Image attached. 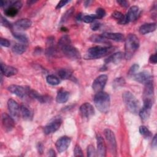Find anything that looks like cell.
<instances>
[{
	"instance_id": "5",
	"label": "cell",
	"mask_w": 157,
	"mask_h": 157,
	"mask_svg": "<svg viewBox=\"0 0 157 157\" xmlns=\"http://www.w3.org/2000/svg\"><path fill=\"white\" fill-rule=\"evenodd\" d=\"M122 98L127 109L132 113H137L139 110V102L132 93L128 91H124Z\"/></svg>"
},
{
	"instance_id": "31",
	"label": "cell",
	"mask_w": 157,
	"mask_h": 157,
	"mask_svg": "<svg viewBox=\"0 0 157 157\" xmlns=\"http://www.w3.org/2000/svg\"><path fill=\"white\" fill-rule=\"evenodd\" d=\"M58 75L61 79H71L72 78V72L66 69H61L59 70Z\"/></svg>"
},
{
	"instance_id": "6",
	"label": "cell",
	"mask_w": 157,
	"mask_h": 157,
	"mask_svg": "<svg viewBox=\"0 0 157 157\" xmlns=\"http://www.w3.org/2000/svg\"><path fill=\"white\" fill-rule=\"evenodd\" d=\"M104 136L108 142L109 147L111 153L113 155H116L117 154V142L115 139V136L112 131L109 129H105L104 131Z\"/></svg>"
},
{
	"instance_id": "10",
	"label": "cell",
	"mask_w": 157,
	"mask_h": 157,
	"mask_svg": "<svg viewBox=\"0 0 157 157\" xmlns=\"http://www.w3.org/2000/svg\"><path fill=\"white\" fill-rule=\"evenodd\" d=\"M61 120L59 118H55L50 123H48L44 128V132L45 134L48 135L56 131L60 127Z\"/></svg>"
},
{
	"instance_id": "8",
	"label": "cell",
	"mask_w": 157,
	"mask_h": 157,
	"mask_svg": "<svg viewBox=\"0 0 157 157\" xmlns=\"http://www.w3.org/2000/svg\"><path fill=\"white\" fill-rule=\"evenodd\" d=\"M22 7V2L20 1H12V3L4 9V14L8 17H13L18 13L19 9Z\"/></svg>"
},
{
	"instance_id": "36",
	"label": "cell",
	"mask_w": 157,
	"mask_h": 157,
	"mask_svg": "<svg viewBox=\"0 0 157 157\" xmlns=\"http://www.w3.org/2000/svg\"><path fill=\"white\" fill-rule=\"evenodd\" d=\"M90 40L93 42L96 43H106V39H105L102 34L100 35H93L90 37Z\"/></svg>"
},
{
	"instance_id": "21",
	"label": "cell",
	"mask_w": 157,
	"mask_h": 157,
	"mask_svg": "<svg viewBox=\"0 0 157 157\" xmlns=\"http://www.w3.org/2000/svg\"><path fill=\"white\" fill-rule=\"evenodd\" d=\"M1 73L6 77H11L17 74L18 70L12 66L1 63Z\"/></svg>"
},
{
	"instance_id": "52",
	"label": "cell",
	"mask_w": 157,
	"mask_h": 157,
	"mask_svg": "<svg viewBox=\"0 0 157 157\" xmlns=\"http://www.w3.org/2000/svg\"><path fill=\"white\" fill-rule=\"evenodd\" d=\"M82 18H83V16H82V13H79L77 15V16L76 17V20L77 21H80V20H82Z\"/></svg>"
},
{
	"instance_id": "38",
	"label": "cell",
	"mask_w": 157,
	"mask_h": 157,
	"mask_svg": "<svg viewBox=\"0 0 157 157\" xmlns=\"http://www.w3.org/2000/svg\"><path fill=\"white\" fill-rule=\"evenodd\" d=\"M96 19H97V17L95 14H90L83 16L82 21L86 23H92Z\"/></svg>"
},
{
	"instance_id": "19",
	"label": "cell",
	"mask_w": 157,
	"mask_h": 157,
	"mask_svg": "<svg viewBox=\"0 0 157 157\" xmlns=\"http://www.w3.org/2000/svg\"><path fill=\"white\" fill-rule=\"evenodd\" d=\"M32 25V21L31 20L28 18H23L17 20L13 25L17 30H26L28 29Z\"/></svg>"
},
{
	"instance_id": "26",
	"label": "cell",
	"mask_w": 157,
	"mask_h": 157,
	"mask_svg": "<svg viewBox=\"0 0 157 157\" xmlns=\"http://www.w3.org/2000/svg\"><path fill=\"white\" fill-rule=\"evenodd\" d=\"M139 9L136 6H133L129 8L127 14L126 15L128 22L134 21L137 18L139 14Z\"/></svg>"
},
{
	"instance_id": "3",
	"label": "cell",
	"mask_w": 157,
	"mask_h": 157,
	"mask_svg": "<svg viewBox=\"0 0 157 157\" xmlns=\"http://www.w3.org/2000/svg\"><path fill=\"white\" fill-rule=\"evenodd\" d=\"M94 103L96 107L102 113H107L110 108V96L105 92L101 91L94 95Z\"/></svg>"
},
{
	"instance_id": "37",
	"label": "cell",
	"mask_w": 157,
	"mask_h": 157,
	"mask_svg": "<svg viewBox=\"0 0 157 157\" xmlns=\"http://www.w3.org/2000/svg\"><path fill=\"white\" fill-rule=\"evenodd\" d=\"M124 84H125L124 79L122 77H119V78H116L113 80L112 86L115 89H117L123 86Z\"/></svg>"
},
{
	"instance_id": "11",
	"label": "cell",
	"mask_w": 157,
	"mask_h": 157,
	"mask_svg": "<svg viewBox=\"0 0 157 157\" xmlns=\"http://www.w3.org/2000/svg\"><path fill=\"white\" fill-rule=\"evenodd\" d=\"M71 139L67 136H63L59 138L55 144L56 148L59 153L66 151L71 144Z\"/></svg>"
},
{
	"instance_id": "18",
	"label": "cell",
	"mask_w": 157,
	"mask_h": 157,
	"mask_svg": "<svg viewBox=\"0 0 157 157\" xmlns=\"http://www.w3.org/2000/svg\"><path fill=\"white\" fill-rule=\"evenodd\" d=\"M133 78L136 82L143 84H145L148 82L153 80L151 75L147 71H143L135 74L133 75Z\"/></svg>"
},
{
	"instance_id": "1",
	"label": "cell",
	"mask_w": 157,
	"mask_h": 157,
	"mask_svg": "<svg viewBox=\"0 0 157 157\" xmlns=\"http://www.w3.org/2000/svg\"><path fill=\"white\" fill-rule=\"evenodd\" d=\"M58 46L62 53L68 58L72 59H80V53L72 45L71 40L69 36H63L58 40Z\"/></svg>"
},
{
	"instance_id": "35",
	"label": "cell",
	"mask_w": 157,
	"mask_h": 157,
	"mask_svg": "<svg viewBox=\"0 0 157 157\" xmlns=\"http://www.w3.org/2000/svg\"><path fill=\"white\" fill-rule=\"evenodd\" d=\"M46 80L48 84L52 85H57L60 83L59 79L53 75H48L46 78Z\"/></svg>"
},
{
	"instance_id": "47",
	"label": "cell",
	"mask_w": 157,
	"mask_h": 157,
	"mask_svg": "<svg viewBox=\"0 0 157 157\" xmlns=\"http://www.w3.org/2000/svg\"><path fill=\"white\" fill-rule=\"evenodd\" d=\"M117 3H118L121 7H128L129 6V2L127 1H117Z\"/></svg>"
},
{
	"instance_id": "4",
	"label": "cell",
	"mask_w": 157,
	"mask_h": 157,
	"mask_svg": "<svg viewBox=\"0 0 157 157\" xmlns=\"http://www.w3.org/2000/svg\"><path fill=\"white\" fill-rule=\"evenodd\" d=\"M114 48L113 47H101V46H95L90 48L85 55V58L86 59H94L102 58L103 56H107L109 54L113 52Z\"/></svg>"
},
{
	"instance_id": "13",
	"label": "cell",
	"mask_w": 157,
	"mask_h": 157,
	"mask_svg": "<svg viewBox=\"0 0 157 157\" xmlns=\"http://www.w3.org/2000/svg\"><path fill=\"white\" fill-rule=\"evenodd\" d=\"M2 123L4 129L6 132L11 131L15 126L13 119L6 113H3L2 115Z\"/></svg>"
},
{
	"instance_id": "24",
	"label": "cell",
	"mask_w": 157,
	"mask_h": 157,
	"mask_svg": "<svg viewBox=\"0 0 157 157\" xmlns=\"http://www.w3.org/2000/svg\"><path fill=\"white\" fill-rule=\"evenodd\" d=\"M145 88L144 91V99H152L153 98L154 88L153 80L148 82L145 84Z\"/></svg>"
},
{
	"instance_id": "9",
	"label": "cell",
	"mask_w": 157,
	"mask_h": 157,
	"mask_svg": "<svg viewBox=\"0 0 157 157\" xmlns=\"http://www.w3.org/2000/svg\"><path fill=\"white\" fill-rule=\"evenodd\" d=\"M107 78H108L107 75L105 74L100 75L96 77L92 84V88L93 90L96 93L102 91L106 84Z\"/></svg>"
},
{
	"instance_id": "33",
	"label": "cell",
	"mask_w": 157,
	"mask_h": 157,
	"mask_svg": "<svg viewBox=\"0 0 157 157\" xmlns=\"http://www.w3.org/2000/svg\"><path fill=\"white\" fill-rule=\"evenodd\" d=\"M74 12V7H71L69 9H68L64 14L62 16L61 18V21H60V23H65L66 21H67L72 16V15L73 14Z\"/></svg>"
},
{
	"instance_id": "46",
	"label": "cell",
	"mask_w": 157,
	"mask_h": 157,
	"mask_svg": "<svg viewBox=\"0 0 157 157\" xmlns=\"http://www.w3.org/2000/svg\"><path fill=\"white\" fill-rule=\"evenodd\" d=\"M69 1H65V0H63V1H60L58 4L56 6V9H61V7H63V6H64L67 3H68Z\"/></svg>"
},
{
	"instance_id": "28",
	"label": "cell",
	"mask_w": 157,
	"mask_h": 157,
	"mask_svg": "<svg viewBox=\"0 0 157 157\" xmlns=\"http://www.w3.org/2000/svg\"><path fill=\"white\" fill-rule=\"evenodd\" d=\"M112 16L113 18L118 20V23H120L121 25H126V24L129 23L127 18H126V15H124L120 12L115 11L114 12L112 13Z\"/></svg>"
},
{
	"instance_id": "41",
	"label": "cell",
	"mask_w": 157,
	"mask_h": 157,
	"mask_svg": "<svg viewBox=\"0 0 157 157\" xmlns=\"http://www.w3.org/2000/svg\"><path fill=\"white\" fill-rule=\"evenodd\" d=\"M1 25L6 28H8L10 29H12L13 28V25L4 17H3L2 16H1Z\"/></svg>"
},
{
	"instance_id": "29",
	"label": "cell",
	"mask_w": 157,
	"mask_h": 157,
	"mask_svg": "<svg viewBox=\"0 0 157 157\" xmlns=\"http://www.w3.org/2000/svg\"><path fill=\"white\" fill-rule=\"evenodd\" d=\"M20 112L23 118L26 120H31L33 118V112L26 105H21L20 106Z\"/></svg>"
},
{
	"instance_id": "23",
	"label": "cell",
	"mask_w": 157,
	"mask_h": 157,
	"mask_svg": "<svg viewBox=\"0 0 157 157\" xmlns=\"http://www.w3.org/2000/svg\"><path fill=\"white\" fill-rule=\"evenodd\" d=\"M124 57V53L122 52H117L115 53L110 56H109L107 59H105V64L113 63V64H118Z\"/></svg>"
},
{
	"instance_id": "30",
	"label": "cell",
	"mask_w": 157,
	"mask_h": 157,
	"mask_svg": "<svg viewBox=\"0 0 157 157\" xmlns=\"http://www.w3.org/2000/svg\"><path fill=\"white\" fill-rule=\"evenodd\" d=\"M27 48V45L26 44H15L12 47V51L14 53L17 55H21L23 53Z\"/></svg>"
},
{
	"instance_id": "2",
	"label": "cell",
	"mask_w": 157,
	"mask_h": 157,
	"mask_svg": "<svg viewBox=\"0 0 157 157\" xmlns=\"http://www.w3.org/2000/svg\"><path fill=\"white\" fill-rule=\"evenodd\" d=\"M139 47V40L134 34H129L125 39L124 57L126 59H130Z\"/></svg>"
},
{
	"instance_id": "15",
	"label": "cell",
	"mask_w": 157,
	"mask_h": 157,
	"mask_svg": "<svg viewBox=\"0 0 157 157\" xmlns=\"http://www.w3.org/2000/svg\"><path fill=\"white\" fill-rule=\"evenodd\" d=\"M7 90L12 94H14L21 98H23L25 97L26 94H28V89L17 85H11L9 86Z\"/></svg>"
},
{
	"instance_id": "22",
	"label": "cell",
	"mask_w": 157,
	"mask_h": 157,
	"mask_svg": "<svg viewBox=\"0 0 157 157\" xmlns=\"http://www.w3.org/2000/svg\"><path fill=\"white\" fill-rule=\"evenodd\" d=\"M102 36L106 39L112 40L116 42H122L124 40V36L123 34L119 33H105Z\"/></svg>"
},
{
	"instance_id": "20",
	"label": "cell",
	"mask_w": 157,
	"mask_h": 157,
	"mask_svg": "<svg viewBox=\"0 0 157 157\" xmlns=\"http://www.w3.org/2000/svg\"><path fill=\"white\" fill-rule=\"evenodd\" d=\"M28 94L33 98L37 100L41 103H46L50 101L51 98L47 95H41L35 90H30L28 88Z\"/></svg>"
},
{
	"instance_id": "40",
	"label": "cell",
	"mask_w": 157,
	"mask_h": 157,
	"mask_svg": "<svg viewBox=\"0 0 157 157\" xmlns=\"http://www.w3.org/2000/svg\"><path fill=\"white\" fill-rule=\"evenodd\" d=\"M96 16L97 19H101L105 15V11L102 8H98L96 11Z\"/></svg>"
},
{
	"instance_id": "51",
	"label": "cell",
	"mask_w": 157,
	"mask_h": 157,
	"mask_svg": "<svg viewBox=\"0 0 157 157\" xmlns=\"http://www.w3.org/2000/svg\"><path fill=\"white\" fill-rule=\"evenodd\" d=\"M48 155L50 156H56L55 155V151L52 149H50L49 151H48Z\"/></svg>"
},
{
	"instance_id": "32",
	"label": "cell",
	"mask_w": 157,
	"mask_h": 157,
	"mask_svg": "<svg viewBox=\"0 0 157 157\" xmlns=\"http://www.w3.org/2000/svg\"><path fill=\"white\" fill-rule=\"evenodd\" d=\"M13 36L17 39L20 42L23 43V44H26L28 42V38L26 36V34L22 33H19V32H13L12 33Z\"/></svg>"
},
{
	"instance_id": "17",
	"label": "cell",
	"mask_w": 157,
	"mask_h": 157,
	"mask_svg": "<svg viewBox=\"0 0 157 157\" xmlns=\"http://www.w3.org/2000/svg\"><path fill=\"white\" fill-rule=\"evenodd\" d=\"M55 39L53 37H50L47 39V48L45 50L46 55L48 57L55 56L58 54L57 48L55 46Z\"/></svg>"
},
{
	"instance_id": "49",
	"label": "cell",
	"mask_w": 157,
	"mask_h": 157,
	"mask_svg": "<svg viewBox=\"0 0 157 157\" xmlns=\"http://www.w3.org/2000/svg\"><path fill=\"white\" fill-rule=\"evenodd\" d=\"M37 150L39 151V153L42 154L43 153V151H44V146H43V144L40 142L38 143L37 144Z\"/></svg>"
},
{
	"instance_id": "27",
	"label": "cell",
	"mask_w": 157,
	"mask_h": 157,
	"mask_svg": "<svg viewBox=\"0 0 157 157\" xmlns=\"http://www.w3.org/2000/svg\"><path fill=\"white\" fill-rule=\"evenodd\" d=\"M69 97V92L61 89L58 92V94L56 98V101L59 104L65 103L68 101Z\"/></svg>"
},
{
	"instance_id": "42",
	"label": "cell",
	"mask_w": 157,
	"mask_h": 157,
	"mask_svg": "<svg viewBox=\"0 0 157 157\" xmlns=\"http://www.w3.org/2000/svg\"><path fill=\"white\" fill-rule=\"evenodd\" d=\"M74 156H83V154L80 147L78 145H76L74 151Z\"/></svg>"
},
{
	"instance_id": "44",
	"label": "cell",
	"mask_w": 157,
	"mask_h": 157,
	"mask_svg": "<svg viewBox=\"0 0 157 157\" xmlns=\"http://www.w3.org/2000/svg\"><path fill=\"white\" fill-rule=\"evenodd\" d=\"M0 43H1V46L5 47H8L10 45V42H9V40H8L6 39H4V38L0 39Z\"/></svg>"
},
{
	"instance_id": "45",
	"label": "cell",
	"mask_w": 157,
	"mask_h": 157,
	"mask_svg": "<svg viewBox=\"0 0 157 157\" xmlns=\"http://www.w3.org/2000/svg\"><path fill=\"white\" fill-rule=\"evenodd\" d=\"M101 27V23L99 22H93L91 25V28L93 31H96Z\"/></svg>"
},
{
	"instance_id": "50",
	"label": "cell",
	"mask_w": 157,
	"mask_h": 157,
	"mask_svg": "<svg viewBox=\"0 0 157 157\" xmlns=\"http://www.w3.org/2000/svg\"><path fill=\"white\" fill-rule=\"evenodd\" d=\"M156 135L155 134V136L153 137V139L152 140V147H154V148H156Z\"/></svg>"
},
{
	"instance_id": "48",
	"label": "cell",
	"mask_w": 157,
	"mask_h": 157,
	"mask_svg": "<svg viewBox=\"0 0 157 157\" xmlns=\"http://www.w3.org/2000/svg\"><path fill=\"white\" fill-rule=\"evenodd\" d=\"M149 61L151 63H153V64H156V54H153V55H151L149 58Z\"/></svg>"
},
{
	"instance_id": "16",
	"label": "cell",
	"mask_w": 157,
	"mask_h": 157,
	"mask_svg": "<svg viewBox=\"0 0 157 157\" xmlns=\"http://www.w3.org/2000/svg\"><path fill=\"white\" fill-rule=\"evenodd\" d=\"M80 112L82 117L86 118H89L94 115V109L93 105L88 102H85L80 107Z\"/></svg>"
},
{
	"instance_id": "7",
	"label": "cell",
	"mask_w": 157,
	"mask_h": 157,
	"mask_svg": "<svg viewBox=\"0 0 157 157\" xmlns=\"http://www.w3.org/2000/svg\"><path fill=\"white\" fill-rule=\"evenodd\" d=\"M153 102L152 99H144V106L139 111V116L143 121H146L148 119Z\"/></svg>"
},
{
	"instance_id": "25",
	"label": "cell",
	"mask_w": 157,
	"mask_h": 157,
	"mask_svg": "<svg viewBox=\"0 0 157 157\" xmlns=\"http://www.w3.org/2000/svg\"><path fill=\"white\" fill-rule=\"evenodd\" d=\"M156 25L155 23H145L141 25L139 28V33L141 34H147L148 33L153 32L156 30Z\"/></svg>"
},
{
	"instance_id": "34",
	"label": "cell",
	"mask_w": 157,
	"mask_h": 157,
	"mask_svg": "<svg viewBox=\"0 0 157 157\" xmlns=\"http://www.w3.org/2000/svg\"><path fill=\"white\" fill-rule=\"evenodd\" d=\"M139 132L144 138L146 139H148L152 136L151 131L145 126H140L139 127Z\"/></svg>"
},
{
	"instance_id": "14",
	"label": "cell",
	"mask_w": 157,
	"mask_h": 157,
	"mask_svg": "<svg viewBox=\"0 0 157 157\" xmlns=\"http://www.w3.org/2000/svg\"><path fill=\"white\" fill-rule=\"evenodd\" d=\"M7 107L9 112L13 118H17L19 117L20 107L15 100L12 99H9L7 102Z\"/></svg>"
},
{
	"instance_id": "43",
	"label": "cell",
	"mask_w": 157,
	"mask_h": 157,
	"mask_svg": "<svg viewBox=\"0 0 157 157\" xmlns=\"http://www.w3.org/2000/svg\"><path fill=\"white\" fill-rule=\"evenodd\" d=\"M139 67V66L138 64H133V65L130 67V69H129V71H128V75H132V76H133V75L136 74V72H137V71L138 70Z\"/></svg>"
},
{
	"instance_id": "12",
	"label": "cell",
	"mask_w": 157,
	"mask_h": 157,
	"mask_svg": "<svg viewBox=\"0 0 157 157\" xmlns=\"http://www.w3.org/2000/svg\"><path fill=\"white\" fill-rule=\"evenodd\" d=\"M97 156L99 157H104L106 155V145L104 142V140L101 135L97 134Z\"/></svg>"
},
{
	"instance_id": "39",
	"label": "cell",
	"mask_w": 157,
	"mask_h": 157,
	"mask_svg": "<svg viewBox=\"0 0 157 157\" xmlns=\"http://www.w3.org/2000/svg\"><path fill=\"white\" fill-rule=\"evenodd\" d=\"M96 156H97V154L94 147L92 145H88L87 148V156L93 157Z\"/></svg>"
}]
</instances>
